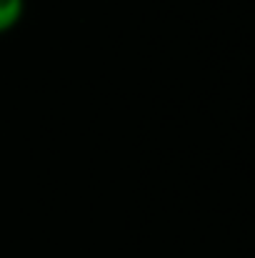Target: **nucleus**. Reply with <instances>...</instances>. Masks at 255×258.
Here are the masks:
<instances>
[{"label":"nucleus","instance_id":"obj_1","mask_svg":"<svg viewBox=\"0 0 255 258\" xmlns=\"http://www.w3.org/2000/svg\"><path fill=\"white\" fill-rule=\"evenodd\" d=\"M25 13V0H0V33L13 30Z\"/></svg>","mask_w":255,"mask_h":258}]
</instances>
